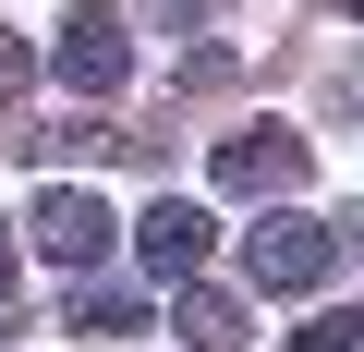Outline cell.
<instances>
[{
  "label": "cell",
  "instance_id": "obj_1",
  "mask_svg": "<svg viewBox=\"0 0 364 352\" xmlns=\"http://www.w3.org/2000/svg\"><path fill=\"white\" fill-rule=\"evenodd\" d=\"M328 267H340V231L304 219V207H267V219L243 231V279H255V292H328Z\"/></svg>",
  "mask_w": 364,
  "mask_h": 352
},
{
  "label": "cell",
  "instance_id": "obj_2",
  "mask_svg": "<svg viewBox=\"0 0 364 352\" xmlns=\"http://www.w3.org/2000/svg\"><path fill=\"white\" fill-rule=\"evenodd\" d=\"M25 231H37V255H49L61 279H97V267H109V243H122V219H109V195H85V183H49Z\"/></svg>",
  "mask_w": 364,
  "mask_h": 352
},
{
  "label": "cell",
  "instance_id": "obj_3",
  "mask_svg": "<svg viewBox=\"0 0 364 352\" xmlns=\"http://www.w3.org/2000/svg\"><path fill=\"white\" fill-rule=\"evenodd\" d=\"M49 73H61L73 97H122V73H134V25H122V13H73V25L49 37Z\"/></svg>",
  "mask_w": 364,
  "mask_h": 352
},
{
  "label": "cell",
  "instance_id": "obj_4",
  "mask_svg": "<svg viewBox=\"0 0 364 352\" xmlns=\"http://www.w3.org/2000/svg\"><path fill=\"white\" fill-rule=\"evenodd\" d=\"M207 243H219V219H207L195 195H158V207L134 219V255H146V279H195V267H207Z\"/></svg>",
  "mask_w": 364,
  "mask_h": 352
},
{
  "label": "cell",
  "instance_id": "obj_5",
  "mask_svg": "<svg viewBox=\"0 0 364 352\" xmlns=\"http://www.w3.org/2000/svg\"><path fill=\"white\" fill-rule=\"evenodd\" d=\"M291 183H304V134L291 122H255V134L219 146V195H291Z\"/></svg>",
  "mask_w": 364,
  "mask_h": 352
},
{
  "label": "cell",
  "instance_id": "obj_6",
  "mask_svg": "<svg viewBox=\"0 0 364 352\" xmlns=\"http://www.w3.org/2000/svg\"><path fill=\"white\" fill-rule=\"evenodd\" d=\"M170 328H182V352H243V292H219V279H170Z\"/></svg>",
  "mask_w": 364,
  "mask_h": 352
},
{
  "label": "cell",
  "instance_id": "obj_7",
  "mask_svg": "<svg viewBox=\"0 0 364 352\" xmlns=\"http://www.w3.org/2000/svg\"><path fill=\"white\" fill-rule=\"evenodd\" d=\"M291 352H364V304H328V316H304V328H291Z\"/></svg>",
  "mask_w": 364,
  "mask_h": 352
},
{
  "label": "cell",
  "instance_id": "obj_8",
  "mask_svg": "<svg viewBox=\"0 0 364 352\" xmlns=\"http://www.w3.org/2000/svg\"><path fill=\"white\" fill-rule=\"evenodd\" d=\"M73 328H109V340H122V328H146V304H134V292H97V279H85V292H73Z\"/></svg>",
  "mask_w": 364,
  "mask_h": 352
},
{
  "label": "cell",
  "instance_id": "obj_9",
  "mask_svg": "<svg viewBox=\"0 0 364 352\" xmlns=\"http://www.w3.org/2000/svg\"><path fill=\"white\" fill-rule=\"evenodd\" d=\"M207 13H219V0H146V25H158V37H195Z\"/></svg>",
  "mask_w": 364,
  "mask_h": 352
},
{
  "label": "cell",
  "instance_id": "obj_10",
  "mask_svg": "<svg viewBox=\"0 0 364 352\" xmlns=\"http://www.w3.org/2000/svg\"><path fill=\"white\" fill-rule=\"evenodd\" d=\"M0 304H13V219H0Z\"/></svg>",
  "mask_w": 364,
  "mask_h": 352
},
{
  "label": "cell",
  "instance_id": "obj_11",
  "mask_svg": "<svg viewBox=\"0 0 364 352\" xmlns=\"http://www.w3.org/2000/svg\"><path fill=\"white\" fill-rule=\"evenodd\" d=\"M340 25H364V0H340Z\"/></svg>",
  "mask_w": 364,
  "mask_h": 352
},
{
  "label": "cell",
  "instance_id": "obj_12",
  "mask_svg": "<svg viewBox=\"0 0 364 352\" xmlns=\"http://www.w3.org/2000/svg\"><path fill=\"white\" fill-rule=\"evenodd\" d=\"M352 231H364V219H352Z\"/></svg>",
  "mask_w": 364,
  "mask_h": 352
}]
</instances>
